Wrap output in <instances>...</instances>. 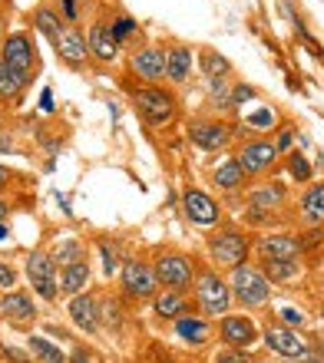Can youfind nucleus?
Here are the masks:
<instances>
[{"label": "nucleus", "instance_id": "nucleus-34", "mask_svg": "<svg viewBox=\"0 0 324 363\" xmlns=\"http://www.w3.org/2000/svg\"><path fill=\"white\" fill-rule=\"evenodd\" d=\"M212 363H252L248 350H239V347H222L212 354Z\"/></svg>", "mask_w": 324, "mask_h": 363}, {"label": "nucleus", "instance_id": "nucleus-13", "mask_svg": "<svg viewBox=\"0 0 324 363\" xmlns=\"http://www.w3.org/2000/svg\"><path fill=\"white\" fill-rule=\"evenodd\" d=\"M268 350H275V354L288 357V360H301L305 354H311V347L301 334H298L295 327H285V324H268L265 334H261Z\"/></svg>", "mask_w": 324, "mask_h": 363}, {"label": "nucleus", "instance_id": "nucleus-15", "mask_svg": "<svg viewBox=\"0 0 324 363\" xmlns=\"http://www.w3.org/2000/svg\"><path fill=\"white\" fill-rule=\"evenodd\" d=\"M166 60H169V50L159 47V43H149V47H139L129 57V69L143 83H162L166 79Z\"/></svg>", "mask_w": 324, "mask_h": 363}, {"label": "nucleus", "instance_id": "nucleus-45", "mask_svg": "<svg viewBox=\"0 0 324 363\" xmlns=\"http://www.w3.org/2000/svg\"><path fill=\"white\" fill-rule=\"evenodd\" d=\"M298 363H324V360H318V357H311V354H305V357H301V360H298Z\"/></svg>", "mask_w": 324, "mask_h": 363}, {"label": "nucleus", "instance_id": "nucleus-7", "mask_svg": "<svg viewBox=\"0 0 324 363\" xmlns=\"http://www.w3.org/2000/svg\"><path fill=\"white\" fill-rule=\"evenodd\" d=\"M185 135L202 152H222V149H229L235 125L229 119H222V116H195L189 123V129H185Z\"/></svg>", "mask_w": 324, "mask_h": 363}, {"label": "nucleus", "instance_id": "nucleus-51", "mask_svg": "<svg viewBox=\"0 0 324 363\" xmlns=\"http://www.w3.org/2000/svg\"><path fill=\"white\" fill-rule=\"evenodd\" d=\"M321 287H324V274H321Z\"/></svg>", "mask_w": 324, "mask_h": 363}, {"label": "nucleus", "instance_id": "nucleus-12", "mask_svg": "<svg viewBox=\"0 0 324 363\" xmlns=\"http://www.w3.org/2000/svg\"><path fill=\"white\" fill-rule=\"evenodd\" d=\"M219 340L225 347H239V350H248L261 340V330L248 314H225L219 317Z\"/></svg>", "mask_w": 324, "mask_h": 363}, {"label": "nucleus", "instance_id": "nucleus-20", "mask_svg": "<svg viewBox=\"0 0 324 363\" xmlns=\"http://www.w3.org/2000/svg\"><path fill=\"white\" fill-rule=\"evenodd\" d=\"M86 43H90V53H93L96 60H103V63H113V60L119 57V50H123V43L116 40V33H113L109 23H93Z\"/></svg>", "mask_w": 324, "mask_h": 363}, {"label": "nucleus", "instance_id": "nucleus-3", "mask_svg": "<svg viewBox=\"0 0 324 363\" xmlns=\"http://www.w3.org/2000/svg\"><path fill=\"white\" fill-rule=\"evenodd\" d=\"M153 271H156V277H159V291H179V294H189L192 287H195V277H199L195 261L179 248L156 251Z\"/></svg>", "mask_w": 324, "mask_h": 363}, {"label": "nucleus", "instance_id": "nucleus-24", "mask_svg": "<svg viewBox=\"0 0 324 363\" xmlns=\"http://www.w3.org/2000/svg\"><path fill=\"white\" fill-rule=\"evenodd\" d=\"M153 314L159 320H179V317L192 314L189 294H179V291H159L153 297Z\"/></svg>", "mask_w": 324, "mask_h": 363}, {"label": "nucleus", "instance_id": "nucleus-21", "mask_svg": "<svg viewBox=\"0 0 324 363\" xmlns=\"http://www.w3.org/2000/svg\"><path fill=\"white\" fill-rule=\"evenodd\" d=\"M212 185L219 191H225V195H239V191L248 185V175L242 172V165L235 162V155L222 159V162L212 169Z\"/></svg>", "mask_w": 324, "mask_h": 363}, {"label": "nucleus", "instance_id": "nucleus-48", "mask_svg": "<svg viewBox=\"0 0 324 363\" xmlns=\"http://www.w3.org/2000/svg\"><path fill=\"white\" fill-rule=\"evenodd\" d=\"M4 215H7V201H0V218H4Z\"/></svg>", "mask_w": 324, "mask_h": 363}, {"label": "nucleus", "instance_id": "nucleus-32", "mask_svg": "<svg viewBox=\"0 0 324 363\" xmlns=\"http://www.w3.org/2000/svg\"><path fill=\"white\" fill-rule=\"evenodd\" d=\"M288 172H291V179L295 182H311V162L305 159V152H298V149H291L288 152Z\"/></svg>", "mask_w": 324, "mask_h": 363}, {"label": "nucleus", "instance_id": "nucleus-42", "mask_svg": "<svg viewBox=\"0 0 324 363\" xmlns=\"http://www.w3.org/2000/svg\"><path fill=\"white\" fill-rule=\"evenodd\" d=\"M63 17L77 20V0H63Z\"/></svg>", "mask_w": 324, "mask_h": 363}, {"label": "nucleus", "instance_id": "nucleus-1", "mask_svg": "<svg viewBox=\"0 0 324 363\" xmlns=\"http://www.w3.org/2000/svg\"><path fill=\"white\" fill-rule=\"evenodd\" d=\"M252 251H255V241H252V235H248L245 228H239V225H219V228L205 238L209 264L219 271H235V268H242V264H248Z\"/></svg>", "mask_w": 324, "mask_h": 363}, {"label": "nucleus", "instance_id": "nucleus-50", "mask_svg": "<svg viewBox=\"0 0 324 363\" xmlns=\"http://www.w3.org/2000/svg\"><path fill=\"white\" fill-rule=\"evenodd\" d=\"M321 317H324V304H321Z\"/></svg>", "mask_w": 324, "mask_h": 363}, {"label": "nucleus", "instance_id": "nucleus-19", "mask_svg": "<svg viewBox=\"0 0 324 363\" xmlns=\"http://www.w3.org/2000/svg\"><path fill=\"white\" fill-rule=\"evenodd\" d=\"M298 218L311 228L324 225V182H308L305 191L298 195Z\"/></svg>", "mask_w": 324, "mask_h": 363}, {"label": "nucleus", "instance_id": "nucleus-8", "mask_svg": "<svg viewBox=\"0 0 324 363\" xmlns=\"http://www.w3.org/2000/svg\"><path fill=\"white\" fill-rule=\"evenodd\" d=\"M119 284L129 301H153L159 294V277L153 271V261L146 258H126L119 271Z\"/></svg>", "mask_w": 324, "mask_h": 363}, {"label": "nucleus", "instance_id": "nucleus-31", "mask_svg": "<svg viewBox=\"0 0 324 363\" xmlns=\"http://www.w3.org/2000/svg\"><path fill=\"white\" fill-rule=\"evenodd\" d=\"M23 83H27V79L17 77V73H14V69L0 60V96H4V99H14V96L23 89Z\"/></svg>", "mask_w": 324, "mask_h": 363}, {"label": "nucleus", "instance_id": "nucleus-36", "mask_svg": "<svg viewBox=\"0 0 324 363\" xmlns=\"http://www.w3.org/2000/svg\"><path fill=\"white\" fill-rule=\"evenodd\" d=\"M109 27H113L116 40L123 43V40H126V37H129V33H133V30H136V20H133V17H116L113 23H109Z\"/></svg>", "mask_w": 324, "mask_h": 363}, {"label": "nucleus", "instance_id": "nucleus-10", "mask_svg": "<svg viewBox=\"0 0 324 363\" xmlns=\"http://www.w3.org/2000/svg\"><path fill=\"white\" fill-rule=\"evenodd\" d=\"M255 258L258 261H301L305 258V238L301 235H261L255 238Z\"/></svg>", "mask_w": 324, "mask_h": 363}, {"label": "nucleus", "instance_id": "nucleus-4", "mask_svg": "<svg viewBox=\"0 0 324 363\" xmlns=\"http://www.w3.org/2000/svg\"><path fill=\"white\" fill-rule=\"evenodd\" d=\"M136 113L143 116L149 125H169L176 116H179V96L172 86H162V83H146L133 93Z\"/></svg>", "mask_w": 324, "mask_h": 363}, {"label": "nucleus", "instance_id": "nucleus-25", "mask_svg": "<svg viewBox=\"0 0 324 363\" xmlns=\"http://www.w3.org/2000/svg\"><path fill=\"white\" fill-rule=\"evenodd\" d=\"M70 320L86 334H96L99 330V304L90 294H77L70 301Z\"/></svg>", "mask_w": 324, "mask_h": 363}, {"label": "nucleus", "instance_id": "nucleus-46", "mask_svg": "<svg viewBox=\"0 0 324 363\" xmlns=\"http://www.w3.org/2000/svg\"><path fill=\"white\" fill-rule=\"evenodd\" d=\"M0 152H10V139H4V135H0Z\"/></svg>", "mask_w": 324, "mask_h": 363}, {"label": "nucleus", "instance_id": "nucleus-47", "mask_svg": "<svg viewBox=\"0 0 324 363\" xmlns=\"http://www.w3.org/2000/svg\"><path fill=\"white\" fill-rule=\"evenodd\" d=\"M7 179H10V175H7V169H0V189L7 185Z\"/></svg>", "mask_w": 324, "mask_h": 363}, {"label": "nucleus", "instance_id": "nucleus-22", "mask_svg": "<svg viewBox=\"0 0 324 363\" xmlns=\"http://www.w3.org/2000/svg\"><path fill=\"white\" fill-rule=\"evenodd\" d=\"M57 53L63 63H70V67H83L86 57H90V43H86V37L77 27H67L57 40Z\"/></svg>", "mask_w": 324, "mask_h": 363}, {"label": "nucleus", "instance_id": "nucleus-35", "mask_svg": "<svg viewBox=\"0 0 324 363\" xmlns=\"http://www.w3.org/2000/svg\"><path fill=\"white\" fill-rule=\"evenodd\" d=\"M57 258H63V264H73V261L83 258V248H80L77 241H63L57 248Z\"/></svg>", "mask_w": 324, "mask_h": 363}, {"label": "nucleus", "instance_id": "nucleus-6", "mask_svg": "<svg viewBox=\"0 0 324 363\" xmlns=\"http://www.w3.org/2000/svg\"><path fill=\"white\" fill-rule=\"evenodd\" d=\"M288 205V191L281 182H261V185H252L245 195V218L252 225H268L275 221V215Z\"/></svg>", "mask_w": 324, "mask_h": 363}, {"label": "nucleus", "instance_id": "nucleus-29", "mask_svg": "<svg viewBox=\"0 0 324 363\" xmlns=\"http://www.w3.org/2000/svg\"><path fill=\"white\" fill-rule=\"evenodd\" d=\"M33 23H37V30H40V33H43V37H47V40H53V43H57V40H60V33L67 30V27H63V20H60V17H57V13H53V10H50V7H40L37 13H33Z\"/></svg>", "mask_w": 324, "mask_h": 363}, {"label": "nucleus", "instance_id": "nucleus-14", "mask_svg": "<svg viewBox=\"0 0 324 363\" xmlns=\"http://www.w3.org/2000/svg\"><path fill=\"white\" fill-rule=\"evenodd\" d=\"M27 277H30V284H33V291H37L43 301H57V294H60L57 258H50V255H43V251L30 255L27 258Z\"/></svg>", "mask_w": 324, "mask_h": 363}, {"label": "nucleus", "instance_id": "nucleus-5", "mask_svg": "<svg viewBox=\"0 0 324 363\" xmlns=\"http://www.w3.org/2000/svg\"><path fill=\"white\" fill-rule=\"evenodd\" d=\"M229 287H232V301L245 307V311L265 307L271 301V281L258 264H242V268L229 271Z\"/></svg>", "mask_w": 324, "mask_h": 363}, {"label": "nucleus", "instance_id": "nucleus-40", "mask_svg": "<svg viewBox=\"0 0 324 363\" xmlns=\"http://www.w3.org/2000/svg\"><path fill=\"white\" fill-rule=\"evenodd\" d=\"M291 139H295V133H291V129H285V133L275 139V149H278V152H291Z\"/></svg>", "mask_w": 324, "mask_h": 363}, {"label": "nucleus", "instance_id": "nucleus-43", "mask_svg": "<svg viewBox=\"0 0 324 363\" xmlns=\"http://www.w3.org/2000/svg\"><path fill=\"white\" fill-rule=\"evenodd\" d=\"M40 106H43L47 113H50V109H53V96H50V89H47V93H43V99H40Z\"/></svg>", "mask_w": 324, "mask_h": 363}, {"label": "nucleus", "instance_id": "nucleus-18", "mask_svg": "<svg viewBox=\"0 0 324 363\" xmlns=\"http://www.w3.org/2000/svg\"><path fill=\"white\" fill-rule=\"evenodd\" d=\"M4 63H7L17 77L30 79V69H33V47H30V40L23 37V33L7 37V43H4Z\"/></svg>", "mask_w": 324, "mask_h": 363}, {"label": "nucleus", "instance_id": "nucleus-49", "mask_svg": "<svg viewBox=\"0 0 324 363\" xmlns=\"http://www.w3.org/2000/svg\"><path fill=\"white\" fill-rule=\"evenodd\" d=\"M252 363H265V360H252Z\"/></svg>", "mask_w": 324, "mask_h": 363}, {"label": "nucleus", "instance_id": "nucleus-9", "mask_svg": "<svg viewBox=\"0 0 324 363\" xmlns=\"http://www.w3.org/2000/svg\"><path fill=\"white\" fill-rule=\"evenodd\" d=\"M278 149H275V139H265V135H252L245 143L239 145V152H235V162L242 165V172L248 179H255V175H265L271 172L278 165Z\"/></svg>", "mask_w": 324, "mask_h": 363}, {"label": "nucleus", "instance_id": "nucleus-2", "mask_svg": "<svg viewBox=\"0 0 324 363\" xmlns=\"http://www.w3.org/2000/svg\"><path fill=\"white\" fill-rule=\"evenodd\" d=\"M192 294H195V311L205 317H225L232 314V287H229V277H222L219 268H199V277H195V287H192Z\"/></svg>", "mask_w": 324, "mask_h": 363}, {"label": "nucleus", "instance_id": "nucleus-16", "mask_svg": "<svg viewBox=\"0 0 324 363\" xmlns=\"http://www.w3.org/2000/svg\"><path fill=\"white\" fill-rule=\"evenodd\" d=\"M172 334L179 337L185 347H192V350H199V347H205L215 337V327H212V320L205 314H199V311H192V314L179 317V320H172Z\"/></svg>", "mask_w": 324, "mask_h": 363}, {"label": "nucleus", "instance_id": "nucleus-11", "mask_svg": "<svg viewBox=\"0 0 324 363\" xmlns=\"http://www.w3.org/2000/svg\"><path fill=\"white\" fill-rule=\"evenodd\" d=\"M182 211L195 228H219L222 225V205L202 189L182 191Z\"/></svg>", "mask_w": 324, "mask_h": 363}, {"label": "nucleus", "instance_id": "nucleus-27", "mask_svg": "<svg viewBox=\"0 0 324 363\" xmlns=\"http://www.w3.org/2000/svg\"><path fill=\"white\" fill-rule=\"evenodd\" d=\"M0 311L7 317H14V320H30L33 317V301L23 291H7L4 301H0Z\"/></svg>", "mask_w": 324, "mask_h": 363}, {"label": "nucleus", "instance_id": "nucleus-44", "mask_svg": "<svg viewBox=\"0 0 324 363\" xmlns=\"http://www.w3.org/2000/svg\"><path fill=\"white\" fill-rule=\"evenodd\" d=\"M86 360H90V357H86L83 350H77V354H73V363H86Z\"/></svg>", "mask_w": 324, "mask_h": 363}, {"label": "nucleus", "instance_id": "nucleus-37", "mask_svg": "<svg viewBox=\"0 0 324 363\" xmlns=\"http://www.w3.org/2000/svg\"><path fill=\"white\" fill-rule=\"evenodd\" d=\"M103 264H106V274H113V271L119 268V251L109 248L106 241H103Z\"/></svg>", "mask_w": 324, "mask_h": 363}, {"label": "nucleus", "instance_id": "nucleus-38", "mask_svg": "<svg viewBox=\"0 0 324 363\" xmlns=\"http://www.w3.org/2000/svg\"><path fill=\"white\" fill-rule=\"evenodd\" d=\"M248 99H255V89L252 86H235L232 89V106H242V103H248Z\"/></svg>", "mask_w": 324, "mask_h": 363}, {"label": "nucleus", "instance_id": "nucleus-28", "mask_svg": "<svg viewBox=\"0 0 324 363\" xmlns=\"http://www.w3.org/2000/svg\"><path fill=\"white\" fill-rule=\"evenodd\" d=\"M258 268L265 271L271 284H285V281H295L301 274V261H258Z\"/></svg>", "mask_w": 324, "mask_h": 363}, {"label": "nucleus", "instance_id": "nucleus-33", "mask_svg": "<svg viewBox=\"0 0 324 363\" xmlns=\"http://www.w3.org/2000/svg\"><path fill=\"white\" fill-rule=\"evenodd\" d=\"M205 89H209V99H215L219 106H232L229 79H205Z\"/></svg>", "mask_w": 324, "mask_h": 363}, {"label": "nucleus", "instance_id": "nucleus-41", "mask_svg": "<svg viewBox=\"0 0 324 363\" xmlns=\"http://www.w3.org/2000/svg\"><path fill=\"white\" fill-rule=\"evenodd\" d=\"M14 281H17V274H14V268H7V264H0V287L7 291V287H14Z\"/></svg>", "mask_w": 324, "mask_h": 363}, {"label": "nucleus", "instance_id": "nucleus-39", "mask_svg": "<svg viewBox=\"0 0 324 363\" xmlns=\"http://www.w3.org/2000/svg\"><path fill=\"white\" fill-rule=\"evenodd\" d=\"M281 324H285V327L305 324V314H301V311H295V307H285V314H281Z\"/></svg>", "mask_w": 324, "mask_h": 363}, {"label": "nucleus", "instance_id": "nucleus-23", "mask_svg": "<svg viewBox=\"0 0 324 363\" xmlns=\"http://www.w3.org/2000/svg\"><path fill=\"white\" fill-rule=\"evenodd\" d=\"M195 69L202 73V79H232V63L222 57L215 47H199L195 50Z\"/></svg>", "mask_w": 324, "mask_h": 363}, {"label": "nucleus", "instance_id": "nucleus-26", "mask_svg": "<svg viewBox=\"0 0 324 363\" xmlns=\"http://www.w3.org/2000/svg\"><path fill=\"white\" fill-rule=\"evenodd\" d=\"M90 264L86 261H73V264H63V271H60V294H83V287L90 284Z\"/></svg>", "mask_w": 324, "mask_h": 363}, {"label": "nucleus", "instance_id": "nucleus-17", "mask_svg": "<svg viewBox=\"0 0 324 363\" xmlns=\"http://www.w3.org/2000/svg\"><path fill=\"white\" fill-rule=\"evenodd\" d=\"M192 69H195V50L185 47V43H176L169 47V60H166V83L172 89L185 86L192 79Z\"/></svg>", "mask_w": 324, "mask_h": 363}, {"label": "nucleus", "instance_id": "nucleus-30", "mask_svg": "<svg viewBox=\"0 0 324 363\" xmlns=\"http://www.w3.org/2000/svg\"><path fill=\"white\" fill-rule=\"evenodd\" d=\"M27 347L40 363H67V354H63L60 347H53L50 340H43V337H30Z\"/></svg>", "mask_w": 324, "mask_h": 363}]
</instances>
